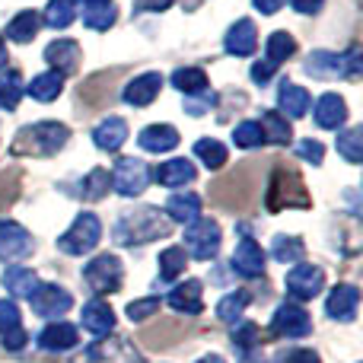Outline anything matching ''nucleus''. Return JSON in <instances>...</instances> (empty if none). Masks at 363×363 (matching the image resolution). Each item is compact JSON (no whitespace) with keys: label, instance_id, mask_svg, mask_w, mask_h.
<instances>
[{"label":"nucleus","instance_id":"aec40b11","mask_svg":"<svg viewBox=\"0 0 363 363\" xmlns=\"http://www.w3.org/2000/svg\"><path fill=\"white\" fill-rule=\"evenodd\" d=\"M125 140H128V125H125V118H118V115H108L106 121H99V125L93 128V144L106 153L121 150Z\"/></svg>","mask_w":363,"mask_h":363},{"label":"nucleus","instance_id":"4be33fe9","mask_svg":"<svg viewBox=\"0 0 363 363\" xmlns=\"http://www.w3.org/2000/svg\"><path fill=\"white\" fill-rule=\"evenodd\" d=\"M138 144L147 153H169L172 147H179V131L172 125H150L140 131Z\"/></svg>","mask_w":363,"mask_h":363},{"label":"nucleus","instance_id":"b1692460","mask_svg":"<svg viewBox=\"0 0 363 363\" xmlns=\"http://www.w3.org/2000/svg\"><path fill=\"white\" fill-rule=\"evenodd\" d=\"M277 106L287 118H303L309 112V93L296 83H281V93H277Z\"/></svg>","mask_w":363,"mask_h":363},{"label":"nucleus","instance_id":"ea45409f","mask_svg":"<svg viewBox=\"0 0 363 363\" xmlns=\"http://www.w3.org/2000/svg\"><path fill=\"white\" fill-rule=\"evenodd\" d=\"M360 140H363L360 128H351V131H341L338 134V153L347 160V163H354V166L363 160V144H360Z\"/></svg>","mask_w":363,"mask_h":363},{"label":"nucleus","instance_id":"13d9d810","mask_svg":"<svg viewBox=\"0 0 363 363\" xmlns=\"http://www.w3.org/2000/svg\"><path fill=\"white\" fill-rule=\"evenodd\" d=\"M6 64V45H4V35H0V67Z\"/></svg>","mask_w":363,"mask_h":363},{"label":"nucleus","instance_id":"bb28decb","mask_svg":"<svg viewBox=\"0 0 363 363\" xmlns=\"http://www.w3.org/2000/svg\"><path fill=\"white\" fill-rule=\"evenodd\" d=\"M38 29H42V16H38L35 10H23V13H16V16L10 19V26H6V38H10V42L26 45V42L35 38Z\"/></svg>","mask_w":363,"mask_h":363},{"label":"nucleus","instance_id":"7c9ffc66","mask_svg":"<svg viewBox=\"0 0 363 363\" xmlns=\"http://www.w3.org/2000/svg\"><path fill=\"white\" fill-rule=\"evenodd\" d=\"M249 303H252L249 290H233V294H226L223 300L217 303V319L226 322V325H236V322L242 319V313H245Z\"/></svg>","mask_w":363,"mask_h":363},{"label":"nucleus","instance_id":"72a5a7b5","mask_svg":"<svg viewBox=\"0 0 363 363\" xmlns=\"http://www.w3.org/2000/svg\"><path fill=\"white\" fill-rule=\"evenodd\" d=\"M271 255L277 258L281 264H300V258L306 255V245H303L300 236H274V242H271Z\"/></svg>","mask_w":363,"mask_h":363},{"label":"nucleus","instance_id":"1a4fd4ad","mask_svg":"<svg viewBox=\"0 0 363 363\" xmlns=\"http://www.w3.org/2000/svg\"><path fill=\"white\" fill-rule=\"evenodd\" d=\"M32 233L13 220H0V262H23L32 255Z\"/></svg>","mask_w":363,"mask_h":363},{"label":"nucleus","instance_id":"0eeeda50","mask_svg":"<svg viewBox=\"0 0 363 363\" xmlns=\"http://www.w3.org/2000/svg\"><path fill=\"white\" fill-rule=\"evenodd\" d=\"M284 287L294 300H313L325 287V271L315 268V264H294L284 277Z\"/></svg>","mask_w":363,"mask_h":363},{"label":"nucleus","instance_id":"c9c22d12","mask_svg":"<svg viewBox=\"0 0 363 363\" xmlns=\"http://www.w3.org/2000/svg\"><path fill=\"white\" fill-rule=\"evenodd\" d=\"M188 264V252L182 245H169L160 252V281H176Z\"/></svg>","mask_w":363,"mask_h":363},{"label":"nucleus","instance_id":"4d7b16f0","mask_svg":"<svg viewBox=\"0 0 363 363\" xmlns=\"http://www.w3.org/2000/svg\"><path fill=\"white\" fill-rule=\"evenodd\" d=\"M198 363H226V360L220 357V354H207V357H201Z\"/></svg>","mask_w":363,"mask_h":363},{"label":"nucleus","instance_id":"f03ea898","mask_svg":"<svg viewBox=\"0 0 363 363\" xmlns=\"http://www.w3.org/2000/svg\"><path fill=\"white\" fill-rule=\"evenodd\" d=\"M70 131L57 121H38V125H29L16 134L13 140V153L19 157H51L57 153L64 144H67Z\"/></svg>","mask_w":363,"mask_h":363},{"label":"nucleus","instance_id":"4468645a","mask_svg":"<svg viewBox=\"0 0 363 363\" xmlns=\"http://www.w3.org/2000/svg\"><path fill=\"white\" fill-rule=\"evenodd\" d=\"M255 45H258V29L252 19H236L223 38V48L236 57H249L255 51Z\"/></svg>","mask_w":363,"mask_h":363},{"label":"nucleus","instance_id":"de8ad7c7","mask_svg":"<svg viewBox=\"0 0 363 363\" xmlns=\"http://www.w3.org/2000/svg\"><path fill=\"white\" fill-rule=\"evenodd\" d=\"M360 74H363V61H360V48L354 45V48L345 55V77L347 80H357Z\"/></svg>","mask_w":363,"mask_h":363},{"label":"nucleus","instance_id":"603ef678","mask_svg":"<svg viewBox=\"0 0 363 363\" xmlns=\"http://www.w3.org/2000/svg\"><path fill=\"white\" fill-rule=\"evenodd\" d=\"M287 363H322V360H319V354L309 351V347H296V351H290Z\"/></svg>","mask_w":363,"mask_h":363},{"label":"nucleus","instance_id":"7ed1b4c3","mask_svg":"<svg viewBox=\"0 0 363 363\" xmlns=\"http://www.w3.org/2000/svg\"><path fill=\"white\" fill-rule=\"evenodd\" d=\"M99 239H102L99 217H96V213H80V217L74 220V226L57 239V249H61L64 255H86V252H93L96 245H99Z\"/></svg>","mask_w":363,"mask_h":363},{"label":"nucleus","instance_id":"864d4df0","mask_svg":"<svg viewBox=\"0 0 363 363\" xmlns=\"http://www.w3.org/2000/svg\"><path fill=\"white\" fill-rule=\"evenodd\" d=\"M290 4H294L296 13H303V16H313V13L322 10V4H325V0H290Z\"/></svg>","mask_w":363,"mask_h":363},{"label":"nucleus","instance_id":"2eb2a0df","mask_svg":"<svg viewBox=\"0 0 363 363\" xmlns=\"http://www.w3.org/2000/svg\"><path fill=\"white\" fill-rule=\"evenodd\" d=\"M77 341H80V332H77L70 322H51V325L38 335V347L48 354L70 351V347H77Z\"/></svg>","mask_w":363,"mask_h":363},{"label":"nucleus","instance_id":"5fc2aeb1","mask_svg":"<svg viewBox=\"0 0 363 363\" xmlns=\"http://www.w3.org/2000/svg\"><path fill=\"white\" fill-rule=\"evenodd\" d=\"M252 4H255V10H262L264 16H274V13L284 6V0H252Z\"/></svg>","mask_w":363,"mask_h":363},{"label":"nucleus","instance_id":"473e14b6","mask_svg":"<svg viewBox=\"0 0 363 363\" xmlns=\"http://www.w3.org/2000/svg\"><path fill=\"white\" fill-rule=\"evenodd\" d=\"M166 213H169L172 220H179V223H191V220L201 217V198L198 194H172L169 204H166Z\"/></svg>","mask_w":363,"mask_h":363},{"label":"nucleus","instance_id":"a211bd4d","mask_svg":"<svg viewBox=\"0 0 363 363\" xmlns=\"http://www.w3.org/2000/svg\"><path fill=\"white\" fill-rule=\"evenodd\" d=\"M86 363H140V354L128 341H96L86 351Z\"/></svg>","mask_w":363,"mask_h":363},{"label":"nucleus","instance_id":"49530a36","mask_svg":"<svg viewBox=\"0 0 363 363\" xmlns=\"http://www.w3.org/2000/svg\"><path fill=\"white\" fill-rule=\"evenodd\" d=\"M13 328H23L19 325V309L13 300H0V335L13 332Z\"/></svg>","mask_w":363,"mask_h":363},{"label":"nucleus","instance_id":"cd10ccee","mask_svg":"<svg viewBox=\"0 0 363 363\" xmlns=\"http://www.w3.org/2000/svg\"><path fill=\"white\" fill-rule=\"evenodd\" d=\"M150 179H157L160 185H166V188H182L194 179V166L188 163V160H169V163L160 166Z\"/></svg>","mask_w":363,"mask_h":363},{"label":"nucleus","instance_id":"f3484780","mask_svg":"<svg viewBox=\"0 0 363 363\" xmlns=\"http://www.w3.org/2000/svg\"><path fill=\"white\" fill-rule=\"evenodd\" d=\"M80 322H83V328H86L89 335L106 338V335H112V328H115V313H112V306H108L106 300H89L86 306H83Z\"/></svg>","mask_w":363,"mask_h":363},{"label":"nucleus","instance_id":"a18cd8bd","mask_svg":"<svg viewBox=\"0 0 363 363\" xmlns=\"http://www.w3.org/2000/svg\"><path fill=\"white\" fill-rule=\"evenodd\" d=\"M296 153H300V160H306V163H313V166H322V160H325L322 140H313V138H303L300 144H296Z\"/></svg>","mask_w":363,"mask_h":363},{"label":"nucleus","instance_id":"09e8293b","mask_svg":"<svg viewBox=\"0 0 363 363\" xmlns=\"http://www.w3.org/2000/svg\"><path fill=\"white\" fill-rule=\"evenodd\" d=\"M0 345H4L6 351H23V347H26V332H23V328H13V332L0 335Z\"/></svg>","mask_w":363,"mask_h":363},{"label":"nucleus","instance_id":"3c124183","mask_svg":"<svg viewBox=\"0 0 363 363\" xmlns=\"http://www.w3.org/2000/svg\"><path fill=\"white\" fill-rule=\"evenodd\" d=\"M172 0H134V13H160L169 10Z\"/></svg>","mask_w":363,"mask_h":363},{"label":"nucleus","instance_id":"f704fd0d","mask_svg":"<svg viewBox=\"0 0 363 363\" xmlns=\"http://www.w3.org/2000/svg\"><path fill=\"white\" fill-rule=\"evenodd\" d=\"M61 89H64V77L61 74H42V77H35V80L29 83V96L32 99H38V102H55L57 96H61Z\"/></svg>","mask_w":363,"mask_h":363},{"label":"nucleus","instance_id":"9b49d317","mask_svg":"<svg viewBox=\"0 0 363 363\" xmlns=\"http://www.w3.org/2000/svg\"><path fill=\"white\" fill-rule=\"evenodd\" d=\"M357 306H360V290L354 284H338L325 300V313L335 322H354L357 319Z\"/></svg>","mask_w":363,"mask_h":363},{"label":"nucleus","instance_id":"c85d7f7f","mask_svg":"<svg viewBox=\"0 0 363 363\" xmlns=\"http://www.w3.org/2000/svg\"><path fill=\"white\" fill-rule=\"evenodd\" d=\"M172 86H176L179 93H185V99H191V96L207 93L211 80H207V74L201 67H179L176 74H172Z\"/></svg>","mask_w":363,"mask_h":363},{"label":"nucleus","instance_id":"6e6552de","mask_svg":"<svg viewBox=\"0 0 363 363\" xmlns=\"http://www.w3.org/2000/svg\"><path fill=\"white\" fill-rule=\"evenodd\" d=\"M271 328H274L281 338H306V335L313 332V319H309V313L300 303H281V306L274 309Z\"/></svg>","mask_w":363,"mask_h":363},{"label":"nucleus","instance_id":"a878e982","mask_svg":"<svg viewBox=\"0 0 363 363\" xmlns=\"http://www.w3.org/2000/svg\"><path fill=\"white\" fill-rule=\"evenodd\" d=\"M262 138L264 144H274V147H287L294 131H290V121L284 118L281 112H262Z\"/></svg>","mask_w":363,"mask_h":363},{"label":"nucleus","instance_id":"4c0bfd02","mask_svg":"<svg viewBox=\"0 0 363 363\" xmlns=\"http://www.w3.org/2000/svg\"><path fill=\"white\" fill-rule=\"evenodd\" d=\"M264 51H268L264 61H271L277 67V64L287 61V57L296 51V42H294V35H287V32H271L268 42H264Z\"/></svg>","mask_w":363,"mask_h":363},{"label":"nucleus","instance_id":"a19ab883","mask_svg":"<svg viewBox=\"0 0 363 363\" xmlns=\"http://www.w3.org/2000/svg\"><path fill=\"white\" fill-rule=\"evenodd\" d=\"M108 185H112V179H108V169H89L86 179H83V198H89V201L106 198Z\"/></svg>","mask_w":363,"mask_h":363},{"label":"nucleus","instance_id":"8fccbe9b","mask_svg":"<svg viewBox=\"0 0 363 363\" xmlns=\"http://www.w3.org/2000/svg\"><path fill=\"white\" fill-rule=\"evenodd\" d=\"M271 77H274V64H271V61H255V64H252V80H255V83H262V86H264Z\"/></svg>","mask_w":363,"mask_h":363},{"label":"nucleus","instance_id":"423d86ee","mask_svg":"<svg viewBox=\"0 0 363 363\" xmlns=\"http://www.w3.org/2000/svg\"><path fill=\"white\" fill-rule=\"evenodd\" d=\"M83 281L96 290V294H115L121 287V262L115 255H96L93 262L83 268Z\"/></svg>","mask_w":363,"mask_h":363},{"label":"nucleus","instance_id":"ddd939ff","mask_svg":"<svg viewBox=\"0 0 363 363\" xmlns=\"http://www.w3.org/2000/svg\"><path fill=\"white\" fill-rule=\"evenodd\" d=\"M45 61L61 77L74 74V70L80 67V45H77L74 38H57V42H51L48 48H45Z\"/></svg>","mask_w":363,"mask_h":363},{"label":"nucleus","instance_id":"5701e85b","mask_svg":"<svg viewBox=\"0 0 363 363\" xmlns=\"http://www.w3.org/2000/svg\"><path fill=\"white\" fill-rule=\"evenodd\" d=\"M306 74L319 77V80H335L345 77V55H332V51H313L306 61Z\"/></svg>","mask_w":363,"mask_h":363},{"label":"nucleus","instance_id":"412c9836","mask_svg":"<svg viewBox=\"0 0 363 363\" xmlns=\"http://www.w3.org/2000/svg\"><path fill=\"white\" fill-rule=\"evenodd\" d=\"M315 121L319 128H328V131H338L347 121V106L338 93H325L319 102H315Z\"/></svg>","mask_w":363,"mask_h":363},{"label":"nucleus","instance_id":"bf43d9fd","mask_svg":"<svg viewBox=\"0 0 363 363\" xmlns=\"http://www.w3.org/2000/svg\"><path fill=\"white\" fill-rule=\"evenodd\" d=\"M83 4H89V0H83Z\"/></svg>","mask_w":363,"mask_h":363},{"label":"nucleus","instance_id":"393cba45","mask_svg":"<svg viewBox=\"0 0 363 363\" xmlns=\"http://www.w3.org/2000/svg\"><path fill=\"white\" fill-rule=\"evenodd\" d=\"M38 284H42L38 274L29 271V268H6L4 271V287H6L10 296H23V300H29V296L35 294Z\"/></svg>","mask_w":363,"mask_h":363},{"label":"nucleus","instance_id":"9d476101","mask_svg":"<svg viewBox=\"0 0 363 363\" xmlns=\"http://www.w3.org/2000/svg\"><path fill=\"white\" fill-rule=\"evenodd\" d=\"M29 303H32V313H38L42 319H57V315H64L74 306V296L64 287H57V284H38L35 294L29 296Z\"/></svg>","mask_w":363,"mask_h":363},{"label":"nucleus","instance_id":"79ce46f5","mask_svg":"<svg viewBox=\"0 0 363 363\" xmlns=\"http://www.w3.org/2000/svg\"><path fill=\"white\" fill-rule=\"evenodd\" d=\"M258 338H262V332H258L255 322H236V328H233V345L239 347V351H255L258 347Z\"/></svg>","mask_w":363,"mask_h":363},{"label":"nucleus","instance_id":"c03bdc74","mask_svg":"<svg viewBox=\"0 0 363 363\" xmlns=\"http://www.w3.org/2000/svg\"><path fill=\"white\" fill-rule=\"evenodd\" d=\"M153 313H160V296H144V300L128 303V319L131 322H147Z\"/></svg>","mask_w":363,"mask_h":363},{"label":"nucleus","instance_id":"6e6d98bb","mask_svg":"<svg viewBox=\"0 0 363 363\" xmlns=\"http://www.w3.org/2000/svg\"><path fill=\"white\" fill-rule=\"evenodd\" d=\"M211 106H213V93H204V99H201V102H185V108L191 115H201L204 108H211Z\"/></svg>","mask_w":363,"mask_h":363},{"label":"nucleus","instance_id":"20e7f679","mask_svg":"<svg viewBox=\"0 0 363 363\" xmlns=\"http://www.w3.org/2000/svg\"><path fill=\"white\" fill-rule=\"evenodd\" d=\"M185 252L198 262H211L213 255L220 252V226L217 220H191L185 226Z\"/></svg>","mask_w":363,"mask_h":363},{"label":"nucleus","instance_id":"f8f14e48","mask_svg":"<svg viewBox=\"0 0 363 363\" xmlns=\"http://www.w3.org/2000/svg\"><path fill=\"white\" fill-rule=\"evenodd\" d=\"M233 268L242 277H262L264 274V252L255 239H239L236 252H233Z\"/></svg>","mask_w":363,"mask_h":363},{"label":"nucleus","instance_id":"37998d69","mask_svg":"<svg viewBox=\"0 0 363 363\" xmlns=\"http://www.w3.org/2000/svg\"><path fill=\"white\" fill-rule=\"evenodd\" d=\"M233 140H236V147H242V150H252V147L262 144V128H258V121H242V125H236V131H233Z\"/></svg>","mask_w":363,"mask_h":363},{"label":"nucleus","instance_id":"6ab92c4d","mask_svg":"<svg viewBox=\"0 0 363 363\" xmlns=\"http://www.w3.org/2000/svg\"><path fill=\"white\" fill-rule=\"evenodd\" d=\"M201 294H204V287H201V281H194V277H188L185 284H176V287L169 290V306L176 309V313L198 315L201 309H204V300H201Z\"/></svg>","mask_w":363,"mask_h":363},{"label":"nucleus","instance_id":"c756f323","mask_svg":"<svg viewBox=\"0 0 363 363\" xmlns=\"http://www.w3.org/2000/svg\"><path fill=\"white\" fill-rule=\"evenodd\" d=\"M115 16H118V10H115L112 0H89V4H83V23L96 32H106L115 23Z\"/></svg>","mask_w":363,"mask_h":363},{"label":"nucleus","instance_id":"2f4dec72","mask_svg":"<svg viewBox=\"0 0 363 363\" xmlns=\"http://www.w3.org/2000/svg\"><path fill=\"white\" fill-rule=\"evenodd\" d=\"M77 19V0H48L42 13V23L51 26V29H67Z\"/></svg>","mask_w":363,"mask_h":363},{"label":"nucleus","instance_id":"58836bf2","mask_svg":"<svg viewBox=\"0 0 363 363\" xmlns=\"http://www.w3.org/2000/svg\"><path fill=\"white\" fill-rule=\"evenodd\" d=\"M194 153H198V160L207 169H220V166L226 163V147L213 138H201L198 144H194Z\"/></svg>","mask_w":363,"mask_h":363},{"label":"nucleus","instance_id":"e433bc0d","mask_svg":"<svg viewBox=\"0 0 363 363\" xmlns=\"http://www.w3.org/2000/svg\"><path fill=\"white\" fill-rule=\"evenodd\" d=\"M23 93H26V86L16 70L0 77V108H4V112H13V108L19 106V99H23Z\"/></svg>","mask_w":363,"mask_h":363},{"label":"nucleus","instance_id":"dca6fc26","mask_svg":"<svg viewBox=\"0 0 363 363\" xmlns=\"http://www.w3.org/2000/svg\"><path fill=\"white\" fill-rule=\"evenodd\" d=\"M160 89H163V77L153 74V70L150 74H140L125 86V102L128 106H134V108H144V106H150V102L157 99Z\"/></svg>","mask_w":363,"mask_h":363},{"label":"nucleus","instance_id":"39448f33","mask_svg":"<svg viewBox=\"0 0 363 363\" xmlns=\"http://www.w3.org/2000/svg\"><path fill=\"white\" fill-rule=\"evenodd\" d=\"M108 179H112V188L121 198H138V194H144V188L150 185V166H147L144 160L121 157Z\"/></svg>","mask_w":363,"mask_h":363},{"label":"nucleus","instance_id":"f257e3e1","mask_svg":"<svg viewBox=\"0 0 363 363\" xmlns=\"http://www.w3.org/2000/svg\"><path fill=\"white\" fill-rule=\"evenodd\" d=\"M169 236V220L163 211L157 207H138V211H128L118 217L115 223V239L118 245H144L153 239Z\"/></svg>","mask_w":363,"mask_h":363}]
</instances>
